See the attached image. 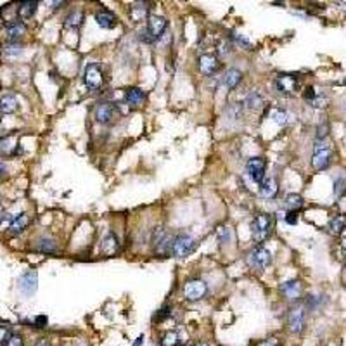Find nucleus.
Masks as SVG:
<instances>
[{
	"instance_id": "24",
	"label": "nucleus",
	"mask_w": 346,
	"mask_h": 346,
	"mask_svg": "<svg viewBox=\"0 0 346 346\" xmlns=\"http://www.w3.org/2000/svg\"><path fill=\"white\" fill-rule=\"evenodd\" d=\"M215 236L222 244H230L236 240L234 230H232L230 227H227V225H218V227L215 228Z\"/></svg>"
},
{
	"instance_id": "18",
	"label": "nucleus",
	"mask_w": 346,
	"mask_h": 346,
	"mask_svg": "<svg viewBox=\"0 0 346 346\" xmlns=\"http://www.w3.org/2000/svg\"><path fill=\"white\" fill-rule=\"evenodd\" d=\"M28 225H30V216L26 215V213H20V215L12 216V220H10L7 228H9L10 236H20L28 228Z\"/></svg>"
},
{
	"instance_id": "38",
	"label": "nucleus",
	"mask_w": 346,
	"mask_h": 346,
	"mask_svg": "<svg viewBox=\"0 0 346 346\" xmlns=\"http://www.w3.org/2000/svg\"><path fill=\"white\" fill-rule=\"evenodd\" d=\"M310 106H312V108H317V109L326 108V97L320 96V94H317V96H315L314 99L310 100Z\"/></svg>"
},
{
	"instance_id": "51",
	"label": "nucleus",
	"mask_w": 346,
	"mask_h": 346,
	"mask_svg": "<svg viewBox=\"0 0 346 346\" xmlns=\"http://www.w3.org/2000/svg\"><path fill=\"white\" fill-rule=\"evenodd\" d=\"M341 246H343V250H346V238L341 239Z\"/></svg>"
},
{
	"instance_id": "12",
	"label": "nucleus",
	"mask_w": 346,
	"mask_h": 346,
	"mask_svg": "<svg viewBox=\"0 0 346 346\" xmlns=\"http://www.w3.org/2000/svg\"><path fill=\"white\" fill-rule=\"evenodd\" d=\"M220 68H222V62L215 54H202L199 58V70L206 76H213L215 73H218Z\"/></svg>"
},
{
	"instance_id": "5",
	"label": "nucleus",
	"mask_w": 346,
	"mask_h": 346,
	"mask_svg": "<svg viewBox=\"0 0 346 346\" xmlns=\"http://www.w3.org/2000/svg\"><path fill=\"white\" fill-rule=\"evenodd\" d=\"M246 262H248V265H250L253 270H258V272H262V270H265L266 266L272 263V253H270L266 248L256 246V248H253L250 253H248Z\"/></svg>"
},
{
	"instance_id": "3",
	"label": "nucleus",
	"mask_w": 346,
	"mask_h": 346,
	"mask_svg": "<svg viewBox=\"0 0 346 346\" xmlns=\"http://www.w3.org/2000/svg\"><path fill=\"white\" fill-rule=\"evenodd\" d=\"M330 158H332V149H330L329 142L326 140H315L314 154H312V166L315 170H326L330 164Z\"/></svg>"
},
{
	"instance_id": "35",
	"label": "nucleus",
	"mask_w": 346,
	"mask_h": 346,
	"mask_svg": "<svg viewBox=\"0 0 346 346\" xmlns=\"http://www.w3.org/2000/svg\"><path fill=\"white\" fill-rule=\"evenodd\" d=\"M344 190H346V176L344 175L336 176V180H334V196L341 198L344 194Z\"/></svg>"
},
{
	"instance_id": "11",
	"label": "nucleus",
	"mask_w": 346,
	"mask_h": 346,
	"mask_svg": "<svg viewBox=\"0 0 346 346\" xmlns=\"http://www.w3.org/2000/svg\"><path fill=\"white\" fill-rule=\"evenodd\" d=\"M18 286H20V291L26 296H33L36 291V286H38V276L33 270H28L20 277L18 280Z\"/></svg>"
},
{
	"instance_id": "53",
	"label": "nucleus",
	"mask_w": 346,
	"mask_h": 346,
	"mask_svg": "<svg viewBox=\"0 0 346 346\" xmlns=\"http://www.w3.org/2000/svg\"><path fill=\"white\" fill-rule=\"evenodd\" d=\"M344 84H346V82H344Z\"/></svg>"
},
{
	"instance_id": "39",
	"label": "nucleus",
	"mask_w": 346,
	"mask_h": 346,
	"mask_svg": "<svg viewBox=\"0 0 346 346\" xmlns=\"http://www.w3.org/2000/svg\"><path fill=\"white\" fill-rule=\"evenodd\" d=\"M9 336H10L9 326L0 324V346H6V341H7V338H9Z\"/></svg>"
},
{
	"instance_id": "33",
	"label": "nucleus",
	"mask_w": 346,
	"mask_h": 346,
	"mask_svg": "<svg viewBox=\"0 0 346 346\" xmlns=\"http://www.w3.org/2000/svg\"><path fill=\"white\" fill-rule=\"evenodd\" d=\"M160 344L161 346H178L180 344V336L176 330H168L161 336L160 340Z\"/></svg>"
},
{
	"instance_id": "48",
	"label": "nucleus",
	"mask_w": 346,
	"mask_h": 346,
	"mask_svg": "<svg viewBox=\"0 0 346 346\" xmlns=\"http://www.w3.org/2000/svg\"><path fill=\"white\" fill-rule=\"evenodd\" d=\"M286 222H288V224H296V212H289L288 215H286Z\"/></svg>"
},
{
	"instance_id": "1",
	"label": "nucleus",
	"mask_w": 346,
	"mask_h": 346,
	"mask_svg": "<svg viewBox=\"0 0 346 346\" xmlns=\"http://www.w3.org/2000/svg\"><path fill=\"white\" fill-rule=\"evenodd\" d=\"M166 28H168V21L164 20L163 16L152 14V16L148 18V24H146V28L140 32V38L148 44H152L164 35Z\"/></svg>"
},
{
	"instance_id": "25",
	"label": "nucleus",
	"mask_w": 346,
	"mask_h": 346,
	"mask_svg": "<svg viewBox=\"0 0 346 346\" xmlns=\"http://www.w3.org/2000/svg\"><path fill=\"white\" fill-rule=\"evenodd\" d=\"M327 228H329V232L332 236H340L343 234V230L346 228V216L344 215H336L330 218L329 225H327Z\"/></svg>"
},
{
	"instance_id": "45",
	"label": "nucleus",
	"mask_w": 346,
	"mask_h": 346,
	"mask_svg": "<svg viewBox=\"0 0 346 346\" xmlns=\"http://www.w3.org/2000/svg\"><path fill=\"white\" fill-rule=\"evenodd\" d=\"M232 36H234V38H236V40H238V42H239L240 45H246V47H248V48H251V44H250V42H248V40H246V38H244V36H240V35H238V33H232Z\"/></svg>"
},
{
	"instance_id": "22",
	"label": "nucleus",
	"mask_w": 346,
	"mask_h": 346,
	"mask_svg": "<svg viewBox=\"0 0 346 346\" xmlns=\"http://www.w3.org/2000/svg\"><path fill=\"white\" fill-rule=\"evenodd\" d=\"M35 250L45 254H52L58 251V244H56V240L50 238H40V239H36V242H35Z\"/></svg>"
},
{
	"instance_id": "28",
	"label": "nucleus",
	"mask_w": 346,
	"mask_h": 346,
	"mask_svg": "<svg viewBox=\"0 0 346 346\" xmlns=\"http://www.w3.org/2000/svg\"><path fill=\"white\" fill-rule=\"evenodd\" d=\"M84 22V12L82 10H71L64 20V26L71 30H78Z\"/></svg>"
},
{
	"instance_id": "17",
	"label": "nucleus",
	"mask_w": 346,
	"mask_h": 346,
	"mask_svg": "<svg viewBox=\"0 0 346 346\" xmlns=\"http://www.w3.org/2000/svg\"><path fill=\"white\" fill-rule=\"evenodd\" d=\"M20 102H18V97L12 92H6L0 96V112L4 114H12L18 111Z\"/></svg>"
},
{
	"instance_id": "9",
	"label": "nucleus",
	"mask_w": 346,
	"mask_h": 346,
	"mask_svg": "<svg viewBox=\"0 0 346 346\" xmlns=\"http://www.w3.org/2000/svg\"><path fill=\"white\" fill-rule=\"evenodd\" d=\"M304 320H306V315H304L303 306H294L289 310L288 314V327L291 332L300 334L304 329Z\"/></svg>"
},
{
	"instance_id": "44",
	"label": "nucleus",
	"mask_w": 346,
	"mask_h": 346,
	"mask_svg": "<svg viewBox=\"0 0 346 346\" xmlns=\"http://www.w3.org/2000/svg\"><path fill=\"white\" fill-rule=\"evenodd\" d=\"M47 326V317H36L35 320H33V327H38V329H42V327Z\"/></svg>"
},
{
	"instance_id": "46",
	"label": "nucleus",
	"mask_w": 346,
	"mask_h": 346,
	"mask_svg": "<svg viewBox=\"0 0 346 346\" xmlns=\"http://www.w3.org/2000/svg\"><path fill=\"white\" fill-rule=\"evenodd\" d=\"M258 346H282V344H280V343H279V341H277V340H274V338H272V340L262 341V343H260Z\"/></svg>"
},
{
	"instance_id": "15",
	"label": "nucleus",
	"mask_w": 346,
	"mask_h": 346,
	"mask_svg": "<svg viewBox=\"0 0 346 346\" xmlns=\"http://www.w3.org/2000/svg\"><path fill=\"white\" fill-rule=\"evenodd\" d=\"M116 116V108L112 102H100L96 108V120L102 125H109Z\"/></svg>"
},
{
	"instance_id": "42",
	"label": "nucleus",
	"mask_w": 346,
	"mask_h": 346,
	"mask_svg": "<svg viewBox=\"0 0 346 346\" xmlns=\"http://www.w3.org/2000/svg\"><path fill=\"white\" fill-rule=\"evenodd\" d=\"M7 175H9V164L4 160H0V180H4Z\"/></svg>"
},
{
	"instance_id": "7",
	"label": "nucleus",
	"mask_w": 346,
	"mask_h": 346,
	"mask_svg": "<svg viewBox=\"0 0 346 346\" xmlns=\"http://www.w3.org/2000/svg\"><path fill=\"white\" fill-rule=\"evenodd\" d=\"M84 82L86 85V88L90 90H97L100 88L104 84V76H102V70L97 62H90L85 68V73H84Z\"/></svg>"
},
{
	"instance_id": "10",
	"label": "nucleus",
	"mask_w": 346,
	"mask_h": 346,
	"mask_svg": "<svg viewBox=\"0 0 346 346\" xmlns=\"http://www.w3.org/2000/svg\"><path fill=\"white\" fill-rule=\"evenodd\" d=\"M276 86L280 94H286V96H291L298 90L300 86V80L296 74H279L276 78Z\"/></svg>"
},
{
	"instance_id": "41",
	"label": "nucleus",
	"mask_w": 346,
	"mask_h": 346,
	"mask_svg": "<svg viewBox=\"0 0 346 346\" xmlns=\"http://www.w3.org/2000/svg\"><path fill=\"white\" fill-rule=\"evenodd\" d=\"M170 312H172V306L170 304H166V306H163V308H160V312H158V315H156V320H164V318L170 315Z\"/></svg>"
},
{
	"instance_id": "26",
	"label": "nucleus",
	"mask_w": 346,
	"mask_h": 346,
	"mask_svg": "<svg viewBox=\"0 0 346 346\" xmlns=\"http://www.w3.org/2000/svg\"><path fill=\"white\" fill-rule=\"evenodd\" d=\"M225 116H227L230 122H240L244 116V106L239 102H232L228 104L227 109H225Z\"/></svg>"
},
{
	"instance_id": "2",
	"label": "nucleus",
	"mask_w": 346,
	"mask_h": 346,
	"mask_svg": "<svg viewBox=\"0 0 346 346\" xmlns=\"http://www.w3.org/2000/svg\"><path fill=\"white\" fill-rule=\"evenodd\" d=\"M198 248V240L189 234H178L173 236L172 248H170V256L175 258H186L192 254Z\"/></svg>"
},
{
	"instance_id": "23",
	"label": "nucleus",
	"mask_w": 346,
	"mask_h": 346,
	"mask_svg": "<svg viewBox=\"0 0 346 346\" xmlns=\"http://www.w3.org/2000/svg\"><path fill=\"white\" fill-rule=\"evenodd\" d=\"M240 80H242V73L239 70H236V68H230L224 76V85L228 90H234L240 84Z\"/></svg>"
},
{
	"instance_id": "32",
	"label": "nucleus",
	"mask_w": 346,
	"mask_h": 346,
	"mask_svg": "<svg viewBox=\"0 0 346 346\" xmlns=\"http://www.w3.org/2000/svg\"><path fill=\"white\" fill-rule=\"evenodd\" d=\"M263 104V97L260 96L258 92H254V90H251V92L246 94V97H244V106L251 108V109H256Z\"/></svg>"
},
{
	"instance_id": "4",
	"label": "nucleus",
	"mask_w": 346,
	"mask_h": 346,
	"mask_svg": "<svg viewBox=\"0 0 346 346\" xmlns=\"http://www.w3.org/2000/svg\"><path fill=\"white\" fill-rule=\"evenodd\" d=\"M274 228V218L265 213H260L254 216L253 224H251V232H253V239L256 242H263L265 239H268V236L272 234Z\"/></svg>"
},
{
	"instance_id": "34",
	"label": "nucleus",
	"mask_w": 346,
	"mask_h": 346,
	"mask_svg": "<svg viewBox=\"0 0 346 346\" xmlns=\"http://www.w3.org/2000/svg\"><path fill=\"white\" fill-rule=\"evenodd\" d=\"M270 118L280 126H284L289 123V114L286 111H282V109H272V111H270Z\"/></svg>"
},
{
	"instance_id": "27",
	"label": "nucleus",
	"mask_w": 346,
	"mask_h": 346,
	"mask_svg": "<svg viewBox=\"0 0 346 346\" xmlns=\"http://www.w3.org/2000/svg\"><path fill=\"white\" fill-rule=\"evenodd\" d=\"M2 54L7 59H16L22 54V45L20 42H7L2 47Z\"/></svg>"
},
{
	"instance_id": "6",
	"label": "nucleus",
	"mask_w": 346,
	"mask_h": 346,
	"mask_svg": "<svg viewBox=\"0 0 346 346\" xmlns=\"http://www.w3.org/2000/svg\"><path fill=\"white\" fill-rule=\"evenodd\" d=\"M208 294V284L201 279L187 280L184 286V296L187 302H199Z\"/></svg>"
},
{
	"instance_id": "21",
	"label": "nucleus",
	"mask_w": 346,
	"mask_h": 346,
	"mask_svg": "<svg viewBox=\"0 0 346 346\" xmlns=\"http://www.w3.org/2000/svg\"><path fill=\"white\" fill-rule=\"evenodd\" d=\"M96 21L104 30H111L116 26V16L112 12H109V10H99L96 14Z\"/></svg>"
},
{
	"instance_id": "52",
	"label": "nucleus",
	"mask_w": 346,
	"mask_h": 346,
	"mask_svg": "<svg viewBox=\"0 0 346 346\" xmlns=\"http://www.w3.org/2000/svg\"><path fill=\"white\" fill-rule=\"evenodd\" d=\"M0 206H2V196H0Z\"/></svg>"
},
{
	"instance_id": "29",
	"label": "nucleus",
	"mask_w": 346,
	"mask_h": 346,
	"mask_svg": "<svg viewBox=\"0 0 346 346\" xmlns=\"http://www.w3.org/2000/svg\"><path fill=\"white\" fill-rule=\"evenodd\" d=\"M36 7H38V2H21L18 7V14L21 20H30L36 12Z\"/></svg>"
},
{
	"instance_id": "14",
	"label": "nucleus",
	"mask_w": 346,
	"mask_h": 346,
	"mask_svg": "<svg viewBox=\"0 0 346 346\" xmlns=\"http://www.w3.org/2000/svg\"><path fill=\"white\" fill-rule=\"evenodd\" d=\"M302 282L292 279V280H286L280 284V294L284 296L286 300H291V302H296V300H300V296H302Z\"/></svg>"
},
{
	"instance_id": "43",
	"label": "nucleus",
	"mask_w": 346,
	"mask_h": 346,
	"mask_svg": "<svg viewBox=\"0 0 346 346\" xmlns=\"http://www.w3.org/2000/svg\"><path fill=\"white\" fill-rule=\"evenodd\" d=\"M12 216H9V213H0V227H9Z\"/></svg>"
},
{
	"instance_id": "30",
	"label": "nucleus",
	"mask_w": 346,
	"mask_h": 346,
	"mask_svg": "<svg viewBox=\"0 0 346 346\" xmlns=\"http://www.w3.org/2000/svg\"><path fill=\"white\" fill-rule=\"evenodd\" d=\"M16 140L14 137H2L0 138V156H10V154L16 152Z\"/></svg>"
},
{
	"instance_id": "8",
	"label": "nucleus",
	"mask_w": 346,
	"mask_h": 346,
	"mask_svg": "<svg viewBox=\"0 0 346 346\" xmlns=\"http://www.w3.org/2000/svg\"><path fill=\"white\" fill-rule=\"evenodd\" d=\"M265 168H266V161L263 158H251L246 163V173L254 184H262L263 178H265Z\"/></svg>"
},
{
	"instance_id": "37",
	"label": "nucleus",
	"mask_w": 346,
	"mask_h": 346,
	"mask_svg": "<svg viewBox=\"0 0 346 346\" xmlns=\"http://www.w3.org/2000/svg\"><path fill=\"white\" fill-rule=\"evenodd\" d=\"M6 346H24V341H22V336L18 332H10V336L7 338Z\"/></svg>"
},
{
	"instance_id": "49",
	"label": "nucleus",
	"mask_w": 346,
	"mask_h": 346,
	"mask_svg": "<svg viewBox=\"0 0 346 346\" xmlns=\"http://www.w3.org/2000/svg\"><path fill=\"white\" fill-rule=\"evenodd\" d=\"M142 341H144V338H142V336H138V338H137V341H135V343L132 344V346H142Z\"/></svg>"
},
{
	"instance_id": "13",
	"label": "nucleus",
	"mask_w": 346,
	"mask_h": 346,
	"mask_svg": "<svg viewBox=\"0 0 346 346\" xmlns=\"http://www.w3.org/2000/svg\"><path fill=\"white\" fill-rule=\"evenodd\" d=\"M26 24L20 20L9 21L6 24V38L7 42H20L22 36L26 35Z\"/></svg>"
},
{
	"instance_id": "20",
	"label": "nucleus",
	"mask_w": 346,
	"mask_h": 346,
	"mask_svg": "<svg viewBox=\"0 0 346 346\" xmlns=\"http://www.w3.org/2000/svg\"><path fill=\"white\" fill-rule=\"evenodd\" d=\"M146 100V94L142 92L140 88H137V86H130V88H126L125 92V102L128 104V106L132 108H137V106H142V102Z\"/></svg>"
},
{
	"instance_id": "16",
	"label": "nucleus",
	"mask_w": 346,
	"mask_h": 346,
	"mask_svg": "<svg viewBox=\"0 0 346 346\" xmlns=\"http://www.w3.org/2000/svg\"><path fill=\"white\" fill-rule=\"evenodd\" d=\"M100 251L108 256H114L116 253L120 251V242H118V238L112 234L111 230L106 232L100 239Z\"/></svg>"
},
{
	"instance_id": "40",
	"label": "nucleus",
	"mask_w": 346,
	"mask_h": 346,
	"mask_svg": "<svg viewBox=\"0 0 346 346\" xmlns=\"http://www.w3.org/2000/svg\"><path fill=\"white\" fill-rule=\"evenodd\" d=\"M322 298H318V296H308L306 298V306L310 308V310H315V308H318V304H320Z\"/></svg>"
},
{
	"instance_id": "47",
	"label": "nucleus",
	"mask_w": 346,
	"mask_h": 346,
	"mask_svg": "<svg viewBox=\"0 0 346 346\" xmlns=\"http://www.w3.org/2000/svg\"><path fill=\"white\" fill-rule=\"evenodd\" d=\"M33 346H52V344H50V341H48L47 338H40V340L35 341V344H33Z\"/></svg>"
},
{
	"instance_id": "31",
	"label": "nucleus",
	"mask_w": 346,
	"mask_h": 346,
	"mask_svg": "<svg viewBox=\"0 0 346 346\" xmlns=\"http://www.w3.org/2000/svg\"><path fill=\"white\" fill-rule=\"evenodd\" d=\"M286 206L289 212H298L303 208V198L300 194H288L286 196Z\"/></svg>"
},
{
	"instance_id": "50",
	"label": "nucleus",
	"mask_w": 346,
	"mask_h": 346,
	"mask_svg": "<svg viewBox=\"0 0 346 346\" xmlns=\"http://www.w3.org/2000/svg\"><path fill=\"white\" fill-rule=\"evenodd\" d=\"M192 346H210V344L204 343V341H198V343H194Z\"/></svg>"
},
{
	"instance_id": "19",
	"label": "nucleus",
	"mask_w": 346,
	"mask_h": 346,
	"mask_svg": "<svg viewBox=\"0 0 346 346\" xmlns=\"http://www.w3.org/2000/svg\"><path fill=\"white\" fill-rule=\"evenodd\" d=\"M258 192L265 199H274L279 192V184L276 178H263V182L258 186Z\"/></svg>"
},
{
	"instance_id": "36",
	"label": "nucleus",
	"mask_w": 346,
	"mask_h": 346,
	"mask_svg": "<svg viewBox=\"0 0 346 346\" xmlns=\"http://www.w3.org/2000/svg\"><path fill=\"white\" fill-rule=\"evenodd\" d=\"M146 14H148L146 4H134V6H132V18H134L135 21H140V18L146 16Z\"/></svg>"
}]
</instances>
